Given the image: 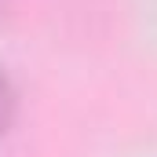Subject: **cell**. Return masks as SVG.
Returning <instances> with one entry per match:
<instances>
[{"label":"cell","instance_id":"cell-1","mask_svg":"<svg viewBox=\"0 0 157 157\" xmlns=\"http://www.w3.org/2000/svg\"><path fill=\"white\" fill-rule=\"evenodd\" d=\"M18 110H22V95H18V84L15 77L0 66V139L15 128V121H18Z\"/></svg>","mask_w":157,"mask_h":157},{"label":"cell","instance_id":"cell-2","mask_svg":"<svg viewBox=\"0 0 157 157\" xmlns=\"http://www.w3.org/2000/svg\"><path fill=\"white\" fill-rule=\"evenodd\" d=\"M11 18V0H0V26Z\"/></svg>","mask_w":157,"mask_h":157}]
</instances>
